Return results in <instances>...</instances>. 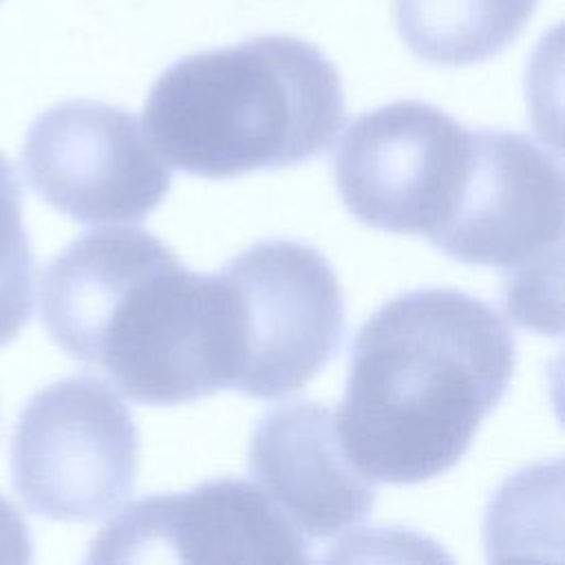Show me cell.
<instances>
[{
  "label": "cell",
  "mask_w": 565,
  "mask_h": 565,
  "mask_svg": "<svg viewBox=\"0 0 565 565\" xmlns=\"http://www.w3.org/2000/svg\"><path fill=\"white\" fill-rule=\"evenodd\" d=\"M40 313L49 335L139 404H188L234 388L238 302L223 271H190L137 227L75 238L46 267Z\"/></svg>",
  "instance_id": "6da1fadb"
},
{
  "label": "cell",
  "mask_w": 565,
  "mask_h": 565,
  "mask_svg": "<svg viewBox=\"0 0 565 565\" xmlns=\"http://www.w3.org/2000/svg\"><path fill=\"white\" fill-rule=\"evenodd\" d=\"M514 362L512 331L475 296L433 287L388 300L351 344L335 415L347 459L397 486L450 470L501 402Z\"/></svg>",
  "instance_id": "7a4b0ae2"
},
{
  "label": "cell",
  "mask_w": 565,
  "mask_h": 565,
  "mask_svg": "<svg viewBox=\"0 0 565 565\" xmlns=\"http://www.w3.org/2000/svg\"><path fill=\"white\" fill-rule=\"evenodd\" d=\"M344 115L340 75L318 46L256 35L170 64L141 124L179 170L230 179L309 161L335 141Z\"/></svg>",
  "instance_id": "3957f363"
},
{
  "label": "cell",
  "mask_w": 565,
  "mask_h": 565,
  "mask_svg": "<svg viewBox=\"0 0 565 565\" xmlns=\"http://www.w3.org/2000/svg\"><path fill=\"white\" fill-rule=\"evenodd\" d=\"M430 243L459 263L501 269L510 316L536 327L541 282H547L550 267H561L558 159L527 135L475 130L466 181Z\"/></svg>",
  "instance_id": "277c9868"
},
{
  "label": "cell",
  "mask_w": 565,
  "mask_h": 565,
  "mask_svg": "<svg viewBox=\"0 0 565 565\" xmlns=\"http://www.w3.org/2000/svg\"><path fill=\"white\" fill-rule=\"evenodd\" d=\"M139 435L128 406L104 382L73 375L38 391L11 439L18 497L53 521H99L132 492Z\"/></svg>",
  "instance_id": "5b68a950"
},
{
  "label": "cell",
  "mask_w": 565,
  "mask_h": 565,
  "mask_svg": "<svg viewBox=\"0 0 565 565\" xmlns=\"http://www.w3.org/2000/svg\"><path fill=\"white\" fill-rule=\"evenodd\" d=\"M475 130L448 113L402 99L351 121L333 181L358 221L428 241L450 216L472 159Z\"/></svg>",
  "instance_id": "8992f818"
},
{
  "label": "cell",
  "mask_w": 565,
  "mask_h": 565,
  "mask_svg": "<svg viewBox=\"0 0 565 565\" xmlns=\"http://www.w3.org/2000/svg\"><path fill=\"white\" fill-rule=\"evenodd\" d=\"M238 302L241 366L234 388L278 399L333 358L344 335V298L329 260L298 241H260L221 269Z\"/></svg>",
  "instance_id": "52a82bcc"
},
{
  "label": "cell",
  "mask_w": 565,
  "mask_h": 565,
  "mask_svg": "<svg viewBox=\"0 0 565 565\" xmlns=\"http://www.w3.org/2000/svg\"><path fill=\"white\" fill-rule=\"evenodd\" d=\"M38 194L77 223H139L168 194L172 170L124 108L68 99L44 110L22 148Z\"/></svg>",
  "instance_id": "ba28073f"
},
{
  "label": "cell",
  "mask_w": 565,
  "mask_h": 565,
  "mask_svg": "<svg viewBox=\"0 0 565 565\" xmlns=\"http://www.w3.org/2000/svg\"><path fill=\"white\" fill-rule=\"evenodd\" d=\"M90 563H307V539L254 483L223 477L126 505L90 545Z\"/></svg>",
  "instance_id": "9c48e42d"
},
{
  "label": "cell",
  "mask_w": 565,
  "mask_h": 565,
  "mask_svg": "<svg viewBox=\"0 0 565 565\" xmlns=\"http://www.w3.org/2000/svg\"><path fill=\"white\" fill-rule=\"evenodd\" d=\"M249 472L305 539H329L369 516L371 479L347 459L335 413L298 399L265 413L249 439Z\"/></svg>",
  "instance_id": "30bf717a"
},
{
  "label": "cell",
  "mask_w": 565,
  "mask_h": 565,
  "mask_svg": "<svg viewBox=\"0 0 565 565\" xmlns=\"http://www.w3.org/2000/svg\"><path fill=\"white\" fill-rule=\"evenodd\" d=\"M539 0H393L402 42L419 60L468 66L521 35Z\"/></svg>",
  "instance_id": "8fae6325"
},
{
  "label": "cell",
  "mask_w": 565,
  "mask_h": 565,
  "mask_svg": "<svg viewBox=\"0 0 565 565\" xmlns=\"http://www.w3.org/2000/svg\"><path fill=\"white\" fill-rule=\"evenodd\" d=\"M33 254L22 225V185L0 154V347L13 340L33 309Z\"/></svg>",
  "instance_id": "7c38bea8"
},
{
  "label": "cell",
  "mask_w": 565,
  "mask_h": 565,
  "mask_svg": "<svg viewBox=\"0 0 565 565\" xmlns=\"http://www.w3.org/2000/svg\"><path fill=\"white\" fill-rule=\"evenodd\" d=\"M31 539L20 512L0 497V563H29Z\"/></svg>",
  "instance_id": "4fadbf2b"
}]
</instances>
